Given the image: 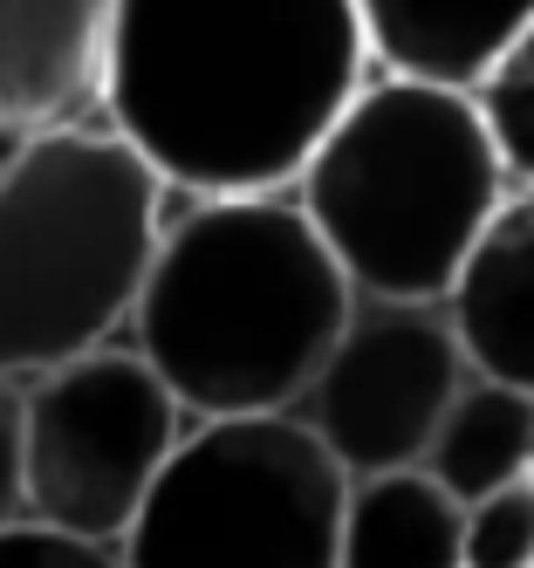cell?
<instances>
[{
	"label": "cell",
	"mask_w": 534,
	"mask_h": 568,
	"mask_svg": "<svg viewBox=\"0 0 534 568\" xmlns=\"http://www.w3.org/2000/svg\"><path fill=\"white\" fill-rule=\"evenodd\" d=\"M466 568H534V473L466 507Z\"/></svg>",
	"instance_id": "5bb4252c"
},
{
	"label": "cell",
	"mask_w": 534,
	"mask_h": 568,
	"mask_svg": "<svg viewBox=\"0 0 534 568\" xmlns=\"http://www.w3.org/2000/svg\"><path fill=\"white\" fill-rule=\"evenodd\" d=\"M117 0H0V151L103 124Z\"/></svg>",
	"instance_id": "ba28073f"
},
{
	"label": "cell",
	"mask_w": 534,
	"mask_h": 568,
	"mask_svg": "<svg viewBox=\"0 0 534 568\" xmlns=\"http://www.w3.org/2000/svg\"><path fill=\"white\" fill-rule=\"evenodd\" d=\"M192 412L172 397L138 343L82 349L21 384V445H28V520L62 535L123 541L164 459L179 453Z\"/></svg>",
	"instance_id": "8992f818"
},
{
	"label": "cell",
	"mask_w": 534,
	"mask_h": 568,
	"mask_svg": "<svg viewBox=\"0 0 534 568\" xmlns=\"http://www.w3.org/2000/svg\"><path fill=\"white\" fill-rule=\"evenodd\" d=\"M473 371L534 390V185H514L445 288Z\"/></svg>",
	"instance_id": "9c48e42d"
},
{
	"label": "cell",
	"mask_w": 534,
	"mask_h": 568,
	"mask_svg": "<svg viewBox=\"0 0 534 568\" xmlns=\"http://www.w3.org/2000/svg\"><path fill=\"white\" fill-rule=\"evenodd\" d=\"M350 473L295 412L192 418L164 459L123 568H336Z\"/></svg>",
	"instance_id": "5b68a950"
},
{
	"label": "cell",
	"mask_w": 534,
	"mask_h": 568,
	"mask_svg": "<svg viewBox=\"0 0 534 568\" xmlns=\"http://www.w3.org/2000/svg\"><path fill=\"white\" fill-rule=\"evenodd\" d=\"M350 302V274L295 192H220L164 213L131 343L192 418L295 412Z\"/></svg>",
	"instance_id": "7a4b0ae2"
},
{
	"label": "cell",
	"mask_w": 534,
	"mask_h": 568,
	"mask_svg": "<svg viewBox=\"0 0 534 568\" xmlns=\"http://www.w3.org/2000/svg\"><path fill=\"white\" fill-rule=\"evenodd\" d=\"M288 192L356 295L445 302L514 179L473 90L370 69Z\"/></svg>",
	"instance_id": "3957f363"
},
{
	"label": "cell",
	"mask_w": 534,
	"mask_h": 568,
	"mask_svg": "<svg viewBox=\"0 0 534 568\" xmlns=\"http://www.w3.org/2000/svg\"><path fill=\"white\" fill-rule=\"evenodd\" d=\"M473 356L452 329V308L432 295H356L336 349L322 356L295 418L356 473L425 466V445L452 412Z\"/></svg>",
	"instance_id": "52a82bcc"
},
{
	"label": "cell",
	"mask_w": 534,
	"mask_h": 568,
	"mask_svg": "<svg viewBox=\"0 0 534 568\" xmlns=\"http://www.w3.org/2000/svg\"><path fill=\"white\" fill-rule=\"evenodd\" d=\"M164 185L110 124H69L0 151V377L131 336L164 233Z\"/></svg>",
	"instance_id": "277c9868"
},
{
	"label": "cell",
	"mask_w": 534,
	"mask_h": 568,
	"mask_svg": "<svg viewBox=\"0 0 534 568\" xmlns=\"http://www.w3.org/2000/svg\"><path fill=\"white\" fill-rule=\"evenodd\" d=\"M473 103L486 116L493 144H501V165L514 185H534V21L501 49L480 83H473Z\"/></svg>",
	"instance_id": "4fadbf2b"
},
{
	"label": "cell",
	"mask_w": 534,
	"mask_h": 568,
	"mask_svg": "<svg viewBox=\"0 0 534 568\" xmlns=\"http://www.w3.org/2000/svg\"><path fill=\"white\" fill-rule=\"evenodd\" d=\"M336 568H466V507L425 466L356 473Z\"/></svg>",
	"instance_id": "8fae6325"
},
{
	"label": "cell",
	"mask_w": 534,
	"mask_h": 568,
	"mask_svg": "<svg viewBox=\"0 0 534 568\" xmlns=\"http://www.w3.org/2000/svg\"><path fill=\"white\" fill-rule=\"evenodd\" d=\"M0 568H123L117 541L62 535L49 520H14L0 527Z\"/></svg>",
	"instance_id": "9a60e30c"
},
{
	"label": "cell",
	"mask_w": 534,
	"mask_h": 568,
	"mask_svg": "<svg viewBox=\"0 0 534 568\" xmlns=\"http://www.w3.org/2000/svg\"><path fill=\"white\" fill-rule=\"evenodd\" d=\"M425 473L460 507L527 479L534 473V390L473 371L460 384V397H452V412L439 418L432 445H425Z\"/></svg>",
	"instance_id": "7c38bea8"
},
{
	"label": "cell",
	"mask_w": 534,
	"mask_h": 568,
	"mask_svg": "<svg viewBox=\"0 0 534 568\" xmlns=\"http://www.w3.org/2000/svg\"><path fill=\"white\" fill-rule=\"evenodd\" d=\"M356 14L377 69L473 90L534 21V0H356Z\"/></svg>",
	"instance_id": "30bf717a"
},
{
	"label": "cell",
	"mask_w": 534,
	"mask_h": 568,
	"mask_svg": "<svg viewBox=\"0 0 534 568\" xmlns=\"http://www.w3.org/2000/svg\"><path fill=\"white\" fill-rule=\"evenodd\" d=\"M28 520V445H21V384L0 377V527Z\"/></svg>",
	"instance_id": "2e32d148"
},
{
	"label": "cell",
	"mask_w": 534,
	"mask_h": 568,
	"mask_svg": "<svg viewBox=\"0 0 534 568\" xmlns=\"http://www.w3.org/2000/svg\"><path fill=\"white\" fill-rule=\"evenodd\" d=\"M370 69L356 0H117L103 124L185 199L288 192Z\"/></svg>",
	"instance_id": "6da1fadb"
}]
</instances>
